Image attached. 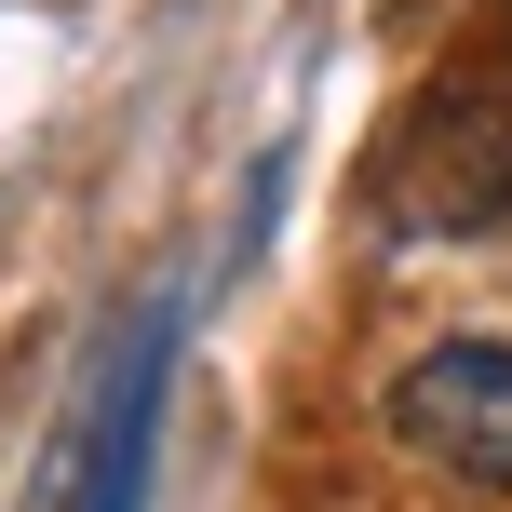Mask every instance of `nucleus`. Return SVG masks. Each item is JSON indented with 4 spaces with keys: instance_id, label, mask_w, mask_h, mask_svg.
Wrapping results in <instances>:
<instances>
[{
    "instance_id": "f03ea898",
    "label": "nucleus",
    "mask_w": 512,
    "mask_h": 512,
    "mask_svg": "<svg viewBox=\"0 0 512 512\" xmlns=\"http://www.w3.org/2000/svg\"><path fill=\"white\" fill-rule=\"evenodd\" d=\"M391 432L445 486H512V337H432L391 378Z\"/></svg>"
},
{
    "instance_id": "f257e3e1",
    "label": "nucleus",
    "mask_w": 512,
    "mask_h": 512,
    "mask_svg": "<svg viewBox=\"0 0 512 512\" xmlns=\"http://www.w3.org/2000/svg\"><path fill=\"white\" fill-rule=\"evenodd\" d=\"M378 216L405 243H486L512 216V54H459L405 95L378 149Z\"/></svg>"
},
{
    "instance_id": "20e7f679",
    "label": "nucleus",
    "mask_w": 512,
    "mask_h": 512,
    "mask_svg": "<svg viewBox=\"0 0 512 512\" xmlns=\"http://www.w3.org/2000/svg\"><path fill=\"white\" fill-rule=\"evenodd\" d=\"M499 27H512V0H499Z\"/></svg>"
},
{
    "instance_id": "7ed1b4c3",
    "label": "nucleus",
    "mask_w": 512,
    "mask_h": 512,
    "mask_svg": "<svg viewBox=\"0 0 512 512\" xmlns=\"http://www.w3.org/2000/svg\"><path fill=\"white\" fill-rule=\"evenodd\" d=\"M162 378H176V310L122 337V378H108L95 432H81V512H149V445H162Z\"/></svg>"
}]
</instances>
